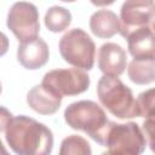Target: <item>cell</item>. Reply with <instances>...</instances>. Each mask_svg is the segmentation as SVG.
I'll return each mask as SVG.
<instances>
[{
    "label": "cell",
    "mask_w": 155,
    "mask_h": 155,
    "mask_svg": "<svg viewBox=\"0 0 155 155\" xmlns=\"http://www.w3.org/2000/svg\"><path fill=\"white\" fill-rule=\"evenodd\" d=\"M5 138L17 155H51L53 148L52 131L27 115L12 117L5 128Z\"/></svg>",
    "instance_id": "1"
},
{
    "label": "cell",
    "mask_w": 155,
    "mask_h": 155,
    "mask_svg": "<svg viewBox=\"0 0 155 155\" xmlns=\"http://www.w3.org/2000/svg\"><path fill=\"white\" fill-rule=\"evenodd\" d=\"M64 120L73 130L85 132L102 147L111 122L99 104L86 99L69 104L64 110Z\"/></svg>",
    "instance_id": "2"
},
{
    "label": "cell",
    "mask_w": 155,
    "mask_h": 155,
    "mask_svg": "<svg viewBox=\"0 0 155 155\" xmlns=\"http://www.w3.org/2000/svg\"><path fill=\"white\" fill-rule=\"evenodd\" d=\"M97 96L111 115L119 119L139 117L132 90L119 78L103 75L97 84Z\"/></svg>",
    "instance_id": "3"
},
{
    "label": "cell",
    "mask_w": 155,
    "mask_h": 155,
    "mask_svg": "<svg viewBox=\"0 0 155 155\" xmlns=\"http://www.w3.org/2000/svg\"><path fill=\"white\" fill-rule=\"evenodd\" d=\"M62 58L78 69L90 70L94 64L96 45L91 36L81 28L68 30L59 40Z\"/></svg>",
    "instance_id": "4"
},
{
    "label": "cell",
    "mask_w": 155,
    "mask_h": 155,
    "mask_svg": "<svg viewBox=\"0 0 155 155\" xmlns=\"http://www.w3.org/2000/svg\"><path fill=\"white\" fill-rule=\"evenodd\" d=\"M103 147H107L110 150L140 155L145 150L147 139L138 124H117L111 121Z\"/></svg>",
    "instance_id": "5"
},
{
    "label": "cell",
    "mask_w": 155,
    "mask_h": 155,
    "mask_svg": "<svg viewBox=\"0 0 155 155\" xmlns=\"http://www.w3.org/2000/svg\"><path fill=\"white\" fill-rule=\"evenodd\" d=\"M41 85L63 98V96H76L87 91L90 76L78 68L53 69L44 75Z\"/></svg>",
    "instance_id": "6"
},
{
    "label": "cell",
    "mask_w": 155,
    "mask_h": 155,
    "mask_svg": "<svg viewBox=\"0 0 155 155\" xmlns=\"http://www.w3.org/2000/svg\"><path fill=\"white\" fill-rule=\"evenodd\" d=\"M6 24L19 42L34 39L40 31L39 11L31 2L17 1L8 10Z\"/></svg>",
    "instance_id": "7"
},
{
    "label": "cell",
    "mask_w": 155,
    "mask_h": 155,
    "mask_svg": "<svg viewBox=\"0 0 155 155\" xmlns=\"http://www.w3.org/2000/svg\"><path fill=\"white\" fill-rule=\"evenodd\" d=\"M153 0H130L125 1L120 10L119 33L126 39L130 34L143 28H154Z\"/></svg>",
    "instance_id": "8"
},
{
    "label": "cell",
    "mask_w": 155,
    "mask_h": 155,
    "mask_svg": "<svg viewBox=\"0 0 155 155\" xmlns=\"http://www.w3.org/2000/svg\"><path fill=\"white\" fill-rule=\"evenodd\" d=\"M50 57V51L46 41L39 36L21 42L17 47V59L29 70L42 68Z\"/></svg>",
    "instance_id": "9"
},
{
    "label": "cell",
    "mask_w": 155,
    "mask_h": 155,
    "mask_svg": "<svg viewBox=\"0 0 155 155\" xmlns=\"http://www.w3.org/2000/svg\"><path fill=\"white\" fill-rule=\"evenodd\" d=\"M127 65L126 51L115 42H105L98 50V68L107 76H120Z\"/></svg>",
    "instance_id": "10"
},
{
    "label": "cell",
    "mask_w": 155,
    "mask_h": 155,
    "mask_svg": "<svg viewBox=\"0 0 155 155\" xmlns=\"http://www.w3.org/2000/svg\"><path fill=\"white\" fill-rule=\"evenodd\" d=\"M27 103L38 114L52 115L59 109L62 97L40 84L29 90L27 94Z\"/></svg>",
    "instance_id": "11"
},
{
    "label": "cell",
    "mask_w": 155,
    "mask_h": 155,
    "mask_svg": "<svg viewBox=\"0 0 155 155\" xmlns=\"http://www.w3.org/2000/svg\"><path fill=\"white\" fill-rule=\"evenodd\" d=\"M154 28H143L130 34L127 48L133 59H155Z\"/></svg>",
    "instance_id": "12"
},
{
    "label": "cell",
    "mask_w": 155,
    "mask_h": 155,
    "mask_svg": "<svg viewBox=\"0 0 155 155\" xmlns=\"http://www.w3.org/2000/svg\"><path fill=\"white\" fill-rule=\"evenodd\" d=\"M90 29L91 31L101 39H109L119 33V17L115 12L102 8L92 13L90 17Z\"/></svg>",
    "instance_id": "13"
},
{
    "label": "cell",
    "mask_w": 155,
    "mask_h": 155,
    "mask_svg": "<svg viewBox=\"0 0 155 155\" xmlns=\"http://www.w3.org/2000/svg\"><path fill=\"white\" fill-rule=\"evenodd\" d=\"M128 78L137 85H149L155 80V59H132L127 68Z\"/></svg>",
    "instance_id": "14"
},
{
    "label": "cell",
    "mask_w": 155,
    "mask_h": 155,
    "mask_svg": "<svg viewBox=\"0 0 155 155\" xmlns=\"http://www.w3.org/2000/svg\"><path fill=\"white\" fill-rule=\"evenodd\" d=\"M46 28L52 33H61L65 30L71 23V13L63 6H51L44 18Z\"/></svg>",
    "instance_id": "15"
},
{
    "label": "cell",
    "mask_w": 155,
    "mask_h": 155,
    "mask_svg": "<svg viewBox=\"0 0 155 155\" xmlns=\"http://www.w3.org/2000/svg\"><path fill=\"white\" fill-rule=\"evenodd\" d=\"M58 155H92V149L84 137L70 134L62 140Z\"/></svg>",
    "instance_id": "16"
},
{
    "label": "cell",
    "mask_w": 155,
    "mask_h": 155,
    "mask_svg": "<svg viewBox=\"0 0 155 155\" xmlns=\"http://www.w3.org/2000/svg\"><path fill=\"white\" fill-rule=\"evenodd\" d=\"M138 115L142 117H154V88L142 92L136 99Z\"/></svg>",
    "instance_id": "17"
},
{
    "label": "cell",
    "mask_w": 155,
    "mask_h": 155,
    "mask_svg": "<svg viewBox=\"0 0 155 155\" xmlns=\"http://www.w3.org/2000/svg\"><path fill=\"white\" fill-rule=\"evenodd\" d=\"M153 128H154V117L145 119V121L143 122V130L145 132V136L149 138V147H150L151 150H153V145H154V142H153V137H154ZM147 137H145V139H147Z\"/></svg>",
    "instance_id": "18"
},
{
    "label": "cell",
    "mask_w": 155,
    "mask_h": 155,
    "mask_svg": "<svg viewBox=\"0 0 155 155\" xmlns=\"http://www.w3.org/2000/svg\"><path fill=\"white\" fill-rule=\"evenodd\" d=\"M12 117L13 116L8 109H6L5 107H0V132L5 131L8 122L12 120Z\"/></svg>",
    "instance_id": "19"
},
{
    "label": "cell",
    "mask_w": 155,
    "mask_h": 155,
    "mask_svg": "<svg viewBox=\"0 0 155 155\" xmlns=\"http://www.w3.org/2000/svg\"><path fill=\"white\" fill-rule=\"evenodd\" d=\"M8 47H10L8 38L2 31H0V57L6 54V52L8 51Z\"/></svg>",
    "instance_id": "20"
},
{
    "label": "cell",
    "mask_w": 155,
    "mask_h": 155,
    "mask_svg": "<svg viewBox=\"0 0 155 155\" xmlns=\"http://www.w3.org/2000/svg\"><path fill=\"white\" fill-rule=\"evenodd\" d=\"M101 155H136V154H131V153H125V151H117V150H110V149H108L107 151L102 153Z\"/></svg>",
    "instance_id": "21"
},
{
    "label": "cell",
    "mask_w": 155,
    "mask_h": 155,
    "mask_svg": "<svg viewBox=\"0 0 155 155\" xmlns=\"http://www.w3.org/2000/svg\"><path fill=\"white\" fill-rule=\"evenodd\" d=\"M0 155H11V154L7 151V149L5 148V145L2 144L1 140H0Z\"/></svg>",
    "instance_id": "22"
},
{
    "label": "cell",
    "mask_w": 155,
    "mask_h": 155,
    "mask_svg": "<svg viewBox=\"0 0 155 155\" xmlns=\"http://www.w3.org/2000/svg\"><path fill=\"white\" fill-rule=\"evenodd\" d=\"M1 91H2V86H1V82H0V93H1Z\"/></svg>",
    "instance_id": "23"
}]
</instances>
